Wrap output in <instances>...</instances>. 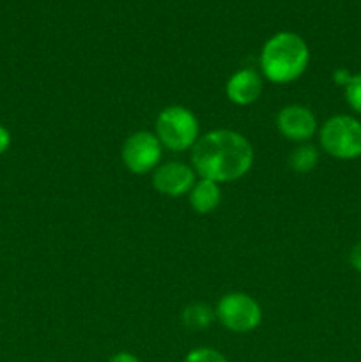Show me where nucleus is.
<instances>
[{
    "label": "nucleus",
    "mask_w": 361,
    "mask_h": 362,
    "mask_svg": "<svg viewBox=\"0 0 361 362\" xmlns=\"http://www.w3.org/2000/svg\"><path fill=\"white\" fill-rule=\"evenodd\" d=\"M195 173L212 182H232L250 172L253 147L237 131L216 129L204 134L191 148Z\"/></svg>",
    "instance_id": "nucleus-1"
},
{
    "label": "nucleus",
    "mask_w": 361,
    "mask_h": 362,
    "mask_svg": "<svg viewBox=\"0 0 361 362\" xmlns=\"http://www.w3.org/2000/svg\"><path fill=\"white\" fill-rule=\"evenodd\" d=\"M310 49L294 32H278L268 39L260 52L262 74L273 83H290L306 71Z\"/></svg>",
    "instance_id": "nucleus-2"
},
{
    "label": "nucleus",
    "mask_w": 361,
    "mask_h": 362,
    "mask_svg": "<svg viewBox=\"0 0 361 362\" xmlns=\"http://www.w3.org/2000/svg\"><path fill=\"white\" fill-rule=\"evenodd\" d=\"M156 136L168 151H188L198 140V120L184 106H168L156 119Z\"/></svg>",
    "instance_id": "nucleus-3"
},
{
    "label": "nucleus",
    "mask_w": 361,
    "mask_h": 362,
    "mask_svg": "<svg viewBox=\"0 0 361 362\" xmlns=\"http://www.w3.org/2000/svg\"><path fill=\"white\" fill-rule=\"evenodd\" d=\"M321 145L331 158L353 161L361 158V120L350 115H335L322 126Z\"/></svg>",
    "instance_id": "nucleus-4"
},
{
    "label": "nucleus",
    "mask_w": 361,
    "mask_h": 362,
    "mask_svg": "<svg viewBox=\"0 0 361 362\" xmlns=\"http://www.w3.org/2000/svg\"><path fill=\"white\" fill-rule=\"evenodd\" d=\"M216 318L232 332H250L262 322V310L253 297L243 292H230L218 300Z\"/></svg>",
    "instance_id": "nucleus-5"
},
{
    "label": "nucleus",
    "mask_w": 361,
    "mask_h": 362,
    "mask_svg": "<svg viewBox=\"0 0 361 362\" xmlns=\"http://www.w3.org/2000/svg\"><path fill=\"white\" fill-rule=\"evenodd\" d=\"M163 145L158 136L149 131L133 133L122 145V163L131 173L144 175L158 168Z\"/></svg>",
    "instance_id": "nucleus-6"
},
{
    "label": "nucleus",
    "mask_w": 361,
    "mask_h": 362,
    "mask_svg": "<svg viewBox=\"0 0 361 362\" xmlns=\"http://www.w3.org/2000/svg\"><path fill=\"white\" fill-rule=\"evenodd\" d=\"M195 182H197L195 180V170L191 166L184 165V163L177 161L159 165L154 170V175H152V184H154L156 191L170 198L188 194Z\"/></svg>",
    "instance_id": "nucleus-7"
},
{
    "label": "nucleus",
    "mask_w": 361,
    "mask_h": 362,
    "mask_svg": "<svg viewBox=\"0 0 361 362\" xmlns=\"http://www.w3.org/2000/svg\"><path fill=\"white\" fill-rule=\"evenodd\" d=\"M276 126L287 140L306 141L317 131V119L306 106L290 105L278 113Z\"/></svg>",
    "instance_id": "nucleus-8"
},
{
    "label": "nucleus",
    "mask_w": 361,
    "mask_h": 362,
    "mask_svg": "<svg viewBox=\"0 0 361 362\" xmlns=\"http://www.w3.org/2000/svg\"><path fill=\"white\" fill-rule=\"evenodd\" d=\"M262 78L253 69H241L227 81V98L239 106H248L257 101L262 94Z\"/></svg>",
    "instance_id": "nucleus-9"
},
{
    "label": "nucleus",
    "mask_w": 361,
    "mask_h": 362,
    "mask_svg": "<svg viewBox=\"0 0 361 362\" xmlns=\"http://www.w3.org/2000/svg\"><path fill=\"white\" fill-rule=\"evenodd\" d=\"M190 205L198 214H209L216 211L222 204V189L218 182H212L209 179H200L193 184L191 191L188 193Z\"/></svg>",
    "instance_id": "nucleus-10"
},
{
    "label": "nucleus",
    "mask_w": 361,
    "mask_h": 362,
    "mask_svg": "<svg viewBox=\"0 0 361 362\" xmlns=\"http://www.w3.org/2000/svg\"><path fill=\"white\" fill-rule=\"evenodd\" d=\"M214 318L216 311H212L207 304L202 303L190 304V306L183 311L184 325H186L188 329H193V331H200V329L209 327Z\"/></svg>",
    "instance_id": "nucleus-11"
},
{
    "label": "nucleus",
    "mask_w": 361,
    "mask_h": 362,
    "mask_svg": "<svg viewBox=\"0 0 361 362\" xmlns=\"http://www.w3.org/2000/svg\"><path fill=\"white\" fill-rule=\"evenodd\" d=\"M319 152L314 145L303 144L294 148L289 156V166L297 173H308L317 166Z\"/></svg>",
    "instance_id": "nucleus-12"
},
{
    "label": "nucleus",
    "mask_w": 361,
    "mask_h": 362,
    "mask_svg": "<svg viewBox=\"0 0 361 362\" xmlns=\"http://www.w3.org/2000/svg\"><path fill=\"white\" fill-rule=\"evenodd\" d=\"M343 92H345L347 105L361 115V73L353 74L349 83L343 87Z\"/></svg>",
    "instance_id": "nucleus-13"
},
{
    "label": "nucleus",
    "mask_w": 361,
    "mask_h": 362,
    "mask_svg": "<svg viewBox=\"0 0 361 362\" xmlns=\"http://www.w3.org/2000/svg\"><path fill=\"white\" fill-rule=\"evenodd\" d=\"M184 362H229L223 354L218 350L209 349V346H200V349H193L186 356Z\"/></svg>",
    "instance_id": "nucleus-14"
},
{
    "label": "nucleus",
    "mask_w": 361,
    "mask_h": 362,
    "mask_svg": "<svg viewBox=\"0 0 361 362\" xmlns=\"http://www.w3.org/2000/svg\"><path fill=\"white\" fill-rule=\"evenodd\" d=\"M349 262H350V265H353V267L356 269L357 272H361V240L356 244V246L353 247V250H350Z\"/></svg>",
    "instance_id": "nucleus-15"
},
{
    "label": "nucleus",
    "mask_w": 361,
    "mask_h": 362,
    "mask_svg": "<svg viewBox=\"0 0 361 362\" xmlns=\"http://www.w3.org/2000/svg\"><path fill=\"white\" fill-rule=\"evenodd\" d=\"M350 78H353V74H350L347 69H336L335 73H333V80H335V83L342 85V87H345V85L349 83Z\"/></svg>",
    "instance_id": "nucleus-16"
},
{
    "label": "nucleus",
    "mask_w": 361,
    "mask_h": 362,
    "mask_svg": "<svg viewBox=\"0 0 361 362\" xmlns=\"http://www.w3.org/2000/svg\"><path fill=\"white\" fill-rule=\"evenodd\" d=\"M9 145H11V133L7 131V127H4L2 124H0V156L9 148Z\"/></svg>",
    "instance_id": "nucleus-17"
},
{
    "label": "nucleus",
    "mask_w": 361,
    "mask_h": 362,
    "mask_svg": "<svg viewBox=\"0 0 361 362\" xmlns=\"http://www.w3.org/2000/svg\"><path fill=\"white\" fill-rule=\"evenodd\" d=\"M108 362H140V361H138L137 356H133V354L130 352H119L115 354V356L110 357Z\"/></svg>",
    "instance_id": "nucleus-18"
}]
</instances>
